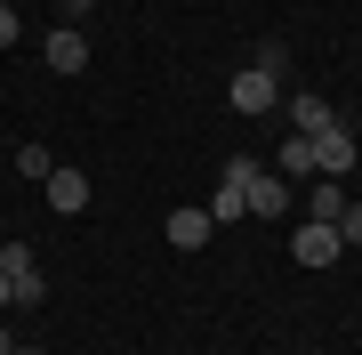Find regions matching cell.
<instances>
[{"mask_svg": "<svg viewBox=\"0 0 362 355\" xmlns=\"http://www.w3.org/2000/svg\"><path fill=\"white\" fill-rule=\"evenodd\" d=\"M250 178H258V162H250V154H233L226 170H218V186H209V202H202V210L218 218V226H226V218H250Z\"/></svg>", "mask_w": 362, "mask_h": 355, "instance_id": "obj_1", "label": "cell"}, {"mask_svg": "<svg viewBox=\"0 0 362 355\" xmlns=\"http://www.w3.org/2000/svg\"><path fill=\"white\" fill-rule=\"evenodd\" d=\"M209 235H218V218H209V210H194V202H185V210H169V242H177V250H202Z\"/></svg>", "mask_w": 362, "mask_h": 355, "instance_id": "obj_8", "label": "cell"}, {"mask_svg": "<svg viewBox=\"0 0 362 355\" xmlns=\"http://www.w3.org/2000/svg\"><path fill=\"white\" fill-rule=\"evenodd\" d=\"M0 355H16V339H8V331H0Z\"/></svg>", "mask_w": 362, "mask_h": 355, "instance_id": "obj_18", "label": "cell"}, {"mask_svg": "<svg viewBox=\"0 0 362 355\" xmlns=\"http://www.w3.org/2000/svg\"><path fill=\"white\" fill-rule=\"evenodd\" d=\"M274 162H282V178H314V137H298V130H290Z\"/></svg>", "mask_w": 362, "mask_h": 355, "instance_id": "obj_12", "label": "cell"}, {"mask_svg": "<svg viewBox=\"0 0 362 355\" xmlns=\"http://www.w3.org/2000/svg\"><path fill=\"white\" fill-rule=\"evenodd\" d=\"M226 97H233V113H274V106H282V81H274V73H258V65H242Z\"/></svg>", "mask_w": 362, "mask_h": 355, "instance_id": "obj_5", "label": "cell"}, {"mask_svg": "<svg viewBox=\"0 0 362 355\" xmlns=\"http://www.w3.org/2000/svg\"><path fill=\"white\" fill-rule=\"evenodd\" d=\"M290 259H298V266H338V259H346V235H338L330 218H306V226L290 235Z\"/></svg>", "mask_w": 362, "mask_h": 355, "instance_id": "obj_4", "label": "cell"}, {"mask_svg": "<svg viewBox=\"0 0 362 355\" xmlns=\"http://www.w3.org/2000/svg\"><path fill=\"white\" fill-rule=\"evenodd\" d=\"M16 33H25V25H16V9H0V49H16Z\"/></svg>", "mask_w": 362, "mask_h": 355, "instance_id": "obj_16", "label": "cell"}, {"mask_svg": "<svg viewBox=\"0 0 362 355\" xmlns=\"http://www.w3.org/2000/svg\"><path fill=\"white\" fill-rule=\"evenodd\" d=\"M338 235H346V250L362 242V202H346V210H338Z\"/></svg>", "mask_w": 362, "mask_h": 355, "instance_id": "obj_15", "label": "cell"}, {"mask_svg": "<svg viewBox=\"0 0 362 355\" xmlns=\"http://www.w3.org/2000/svg\"><path fill=\"white\" fill-rule=\"evenodd\" d=\"M0 307H16V299H8V275H0Z\"/></svg>", "mask_w": 362, "mask_h": 355, "instance_id": "obj_17", "label": "cell"}, {"mask_svg": "<svg viewBox=\"0 0 362 355\" xmlns=\"http://www.w3.org/2000/svg\"><path fill=\"white\" fill-rule=\"evenodd\" d=\"M354 162H362L354 121H330V130H314V178H346Z\"/></svg>", "mask_w": 362, "mask_h": 355, "instance_id": "obj_3", "label": "cell"}, {"mask_svg": "<svg viewBox=\"0 0 362 355\" xmlns=\"http://www.w3.org/2000/svg\"><path fill=\"white\" fill-rule=\"evenodd\" d=\"M282 113H290V130H298V137H314V130H330V121H338V113L322 106V97H290Z\"/></svg>", "mask_w": 362, "mask_h": 355, "instance_id": "obj_11", "label": "cell"}, {"mask_svg": "<svg viewBox=\"0 0 362 355\" xmlns=\"http://www.w3.org/2000/svg\"><path fill=\"white\" fill-rule=\"evenodd\" d=\"M338 210H346V178H306V218L338 226Z\"/></svg>", "mask_w": 362, "mask_h": 355, "instance_id": "obj_10", "label": "cell"}, {"mask_svg": "<svg viewBox=\"0 0 362 355\" xmlns=\"http://www.w3.org/2000/svg\"><path fill=\"white\" fill-rule=\"evenodd\" d=\"M258 73H274V81H290V49H282V40H258Z\"/></svg>", "mask_w": 362, "mask_h": 355, "instance_id": "obj_13", "label": "cell"}, {"mask_svg": "<svg viewBox=\"0 0 362 355\" xmlns=\"http://www.w3.org/2000/svg\"><path fill=\"white\" fill-rule=\"evenodd\" d=\"M65 9H97V0H65Z\"/></svg>", "mask_w": 362, "mask_h": 355, "instance_id": "obj_19", "label": "cell"}, {"mask_svg": "<svg viewBox=\"0 0 362 355\" xmlns=\"http://www.w3.org/2000/svg\"><path fill=\"white\" fill-rule=\"evenodd\" d=\"M40 194H49V210H57V218H81V210H89V178H81L73 162H57V170L40 178Z\"/></svg>", "mask_w": 362, "mask_h": 355, "instance_id": "obj_6", "label": "cell"}, {"mask_svg": "<svg viewBox=\"0 0 362 355\" xmlns=\"http://www.w3.org/2000/svg\"><path fill=\"white\" fill-rule=\"evenodd\" d=\"M16 170H25V178H49L57 162H49V145H16Z\"/></svg>", "mask_w": 362, "mask_h": 355, "instance_id": "obj_14", "label": "cell"}, {"mask_svg": "<svg viewBox=\"0 0 362 355\" xmlns=\"http://www.w3.org/2000/svg\"><path fill=\"white\" fill-rule=\"evenodd\" d=\"M282 210H290V178H266L258 170V178H250V218H282Z\"/></svg>", "mask_w": 362, "mask_h": 355, "instance_id": "obj_9", "label": "cell"}, {"mask_svg": "<svg viewBox=\"0 0 362 355\" xmlns=\"http://www.w3.org/2000/svg\"><path fill=\"white\" fill-rule=\"evenodd\" d=\"M0 275H8V299L16 307H40V299H49V275H40L33 242H0Z\"/></svg>", "mask_w": 362, "mask_h": 355, "instance_id": "obj_2", "label": "cell"}, {"mask_svg": "<svg viewBox=\"0 0 362 355\" xmlns=\"http://www.w3.org/2000/svg\"><path fill=\"white\" fill-rule=\"evenodd\" d=\"M40 57H49V73H81V65H89V33H73V25H57L49 40H40Z\"/></svg>", "mask_w": 362, "mask_h": 355, "instance_id": "obj_7", "label": "cell"}, {"mask_svg": "<svg viewBox=\"0 0 362 355\" xmlns=\"http://www.w3.org/2000/svg\"><path fill=\"white\" fill-rule=\"evenodd\" d=\"M0 9H8V0H0Z\"/></svg>", "mask_w": 362, "mask_h": 355, "instance_id": "obj_20", "label": "cell"}]
</instances>
